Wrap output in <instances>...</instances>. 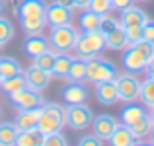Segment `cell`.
Segmentation results:
<instances>
[{
    "label": "cell",
    "instance_id": "6da1fadb",
    "mask_svg": "<svg viewBox=\"0 0 154 146\" xmlns=\"http://www.w3.org/2000/svg\"><path fill=\"white\" fill-rule=\"evenodd\" d=\"M152 53H154V43L146 41V39H140L133 45H127V49H123V68L127 72H133V74L144 72L148 68V60H150Z\"/></svg>",
    "mask_w": 154,
    "mask_h": 146
},
{
    "label": "cell",
    "instance_id": "7a4b0ae2",
    "mask_svg": "<svg viewBox=\"0 0 154 146\" xmlns=\"http://www.w3.org/2000/svg\"><path fill=\"white\" fill-rule=\"evenodd\" d=\"M117 74H119V70L109 59H103L100 55L86 59V82H107V80H115Z\"/></svg>",
    "mask_w": 154,
    "mask_h": 146
},
{
    "label": "cell",
    "instance_id": "3957f363",
    "mask_svg": "<svg viewBox=\"0 0 154 146\" xmlns=\"http://www.w3.org/2000/svg\"><path fill=\"white\" fill-rule=\"evenodd\" d=\"M49 49L53 53H70L74 51L76 39H78V29L72 23L66 26H53L49 33Z\"/></svg>",
    "mask_w": 154,
    "mask_h": 146
},
{
    "label": "cell",
    "instance_id": "277c9868",
    "mask_svg": "<svg viewBox=\"0 0 154 146\" xmlns=\"http://www.w3.org/2000/svg\"><path fill=\"white\" fill-rule=\"evenodd\" d=\"M66 125V117H64V107L60 103H43L41 105V115H39L37 129L43 135L49 132L63 131V127Z\"/></svg>",
    "mask_w": 154,
    "mask_h": 146
},
{
    "label": "cell",
    "instance_id": "5b68a950",
    "mask_svg": "<svg viewBox=\"0 0 154 146\" xmlns=\"http://www.w3.org/2000/svg\"><path fill=\"white\" fill-rule=\"evenodd\" d=\"M105 49V33L102 29H92V31H82L78 33L74 51L78 56L90 59V56L102 55Z\"/></svg>",
    "mask_w": 154,
    "mask_h": 146
},
{
    "label": "cell",
    "instance_id": "8992f818",
    "mask_svg": "<svg viewBox=\"0 0 154 146\" xmlns=\"http://www.w3.org/2000/svg\"><path fill=\"white\" fill-rule=\"evenodd\" d=\"M64 117H66V125L72 131H86L92 127L94 121V113L86 103H66Z\"/></svg>",
    "mask_w": 154,
    "mask_h": 146
},
{
    "label": "cell",
    "instance_id": "52a82bcc",
    "mask_svg": "<svg viewBox=\"0 0 154 146\" xmlns=\"http://www.w3.org/2000/svg\"><path fill=\"white\" fill-rule=\"evenodd\" d=\"M117 92H119V101H137L140 96V82L133 72H123L115 78Z\"/></svg>",
    "mask_w": 154,
    "mask_h": 146
},
{
    "label": "cell",
    "instance_id": "ba28073f",
    "mask_svg": "<svg viewBox=\"0 0 154 146\" xmlns=\"http://www.w3.org/2000/svg\"><path fill=\"white\" fill-rule=\"evenodd\" d=\"M8 97H10V101L16 105V109L41 107V105L45 103V99H43L41 92L35 90V88H31V86L22 88L20 92H16V94H12V96H8Z\"/></svg>",
    "mask_w": 154,
    "mask_h": 146
},
{
    "label": "cell",
    "instance_id": "9c48e42d",
    "mask_svg": "<svg viewBox=\"0 0 154 146\" xmlns=\"http://www.w3.org/2000/svg\"><path fill=\"white\" fill-rule=\"evenodd\" d=\"M45 18H47V26H66V23H72V10L63 4L55 2L47 4L45 10Z\"/></svg>",
    "mask_w": 154,
    "mask_h": 146
},
{
    "label": "cell",
    "instance_id": "30bf717a",
    "mask_svg": "<svg viewBox=\"0 0 154 146\" xmlns=\"http://www.w3.org/2000/svg\"><path fill=\"white\" fill-rule=\"evenodd\" d=\"M117 127V121L113 115H107V113H102V115H96L94 121H92V131L98 138H102L103 142H107L111 138L113 131Z\"/></svg>",
    "mask_w": 154,
    "mask_h": 146
},
{
    "label": "cell",
    "instance_id": "8fae6325",
    "mask_svg": "<svg viewBox=\"0 0 154 146\" xmlns=\"http://www.w3.org/2000/svg\"><path fill=\"white\" fill-rule=\"evenodd\" d=\"M96 86V99L102 105H115L119 101V92H117L115 80H107V82H98Z\"/></svg>",
    "mask_w": 154,
    "mask_h": 146
},
{
    "label": "cell",
    "instance_id": "7c38bea8",
    "mask_svg": "<svg viewBox=\"0 0 154 146\" xmlns=\"http://www.w3.org/2000/svg\"><path fill=\"white\" fill-rule=\"evenodd\" d=\"M47 10L45 0H20L14 8V14L18 20L27 18V16H41Z\"/></svg>",
    "mask_w": 154,
    "mask_h": 146
},
{
    "label": "cell",
    "instance_id": "4fadbf2b",
    "mask_svg": "<svg viewBox=\"0 0 154 146\" xmlns=\"http://www.w3.org/2000/svg\"><path fill=\"white\" fill-rule=\"evenodd\" d=\"M22 47H23V53L27 56L35 59V56L43 55L45 51H49V39L43 33H33V35H27Z\"/></svg>",
    "mask_w": 154,
    "mask_h": 146
},
{
    "label": "cell",
    "instance_id": "5bb4252c",
    "mask_svg": "<svg viewBox=\"0 0 154 146\" xmlns=\"http://www.w3.org/2000/svg\"><path fill=\"white\" fill-rule=\"evenodd\" d=\"M23 76H26V82L27 86L35 88V90H45L47 86H49L51 82V74L45 70H41L39 66H35V64H29L27 66V70H23Z\"/></svg>",
    "mask_w": 154,
    "mask_h": 146
},
{
    "label": "cell",
    "instance_id": "9a60e30c",
    "mask_svg": "<svg viewBox=\"0 0 154 146\" xmlns=\"http://www.w3.org/2000/svg\"><path fill=\"white\" fill-rule=\"evenodd\" d=\"M39 115H41V107H31V109H18L16 115V127L20 131H27V129H37Z\"/></svg>",
    "mask_w": 154,
    "mask_h": 146
},
{
    "label": "cell",
    "instance_id": "2e32d148",
    "mask_svg": "<svg viewBox=\"0 0 154 146\" xmlns=\"http://www.w3.org/2000/svg\"><path fill=\"white\" fill-rule=\"evenodd\" d=\"M129 41H127V33H125L123 23L111 29L109 33H105V49H111V51H123L127 49Z\"/></svg>",
    "mask_w": 154,
    "mask_h": 146
},
{
    "label": "cell",
    "instance_id": "e0dca14e",
    "mask_svg": "<svg viewBox=\"0 0 154 146\" xmlns=\"http://www.w3.org/2000/svg\"><path fill=\"white\" fill-rule=\"evenodd\" d=\"M88 99V90L82 86V82H70L63 88V101L66 103H84Z\"/></svg>",
    "mask_w": 154,
    "mask_h": 146
},
{
    "label": "cell",
    "instance_id": "ac0fdd59",
    "mask_svg": "<svg viewBox=\"0 0 154 146\" xmlns=\"http://www.w3.org/2000/svg\"><path fill=\"white\" fill-rule=\"evenodd\" d=\"M146 20H148L146 12L140 10V8H137L135 4H131V6H127L125 10H121V20L119 22L123 23L125 27H129V26H143Z\"/></svg>",
    "mask_w": 154,
    "mask_h": 146
},
{
    "label": "cell",
    "instance_id": "d6986e66",
    "mask_svg": "<svg viewBox=\"0 0 154 146\" xmlns=\"http://www.w3.org/2000/svg\"><path fill=\"white\" fill-rule=\"evenodd\" d=\"M109 144H113V146H131V144H137L139 140L135 138V135H133V131L129 129V125H123V123H117V127H115V131H113V135H111V138L107 140Z\"/></svg>",
    "mask_w": 154,
    "mask_h": 146
},
{
    "label": "cell",
    "instance_id": "ffe728a7",
    "mask_svg": "<svg viewBox=\"0 0 154 146\" xmlns=\"http://www.w3.org/2000/svg\"><path fill=\"white\" fill-rule=\"evenodd\" d=\"M70 62H72V55L68 53H59L55 56V62H53V68H51V76L59 80H66L68 76V70H70Z\"/></svg>",
    "mask_w": 154,
    "mask_h": 146
},
{
    "label": "cell",
    "instance_id": "44dd1931",
    "mask_svg": "<svg viewBox=\"0 0 154 146\" xmlns=\"http://www.w3.org/2000/svg\"><path fill=\"white\" fill-rule=\"evenodd\" d=\"M45 135L39 129H27V131H20L16 144L18 146H43Z\"/></svg>",
    "mask_w": 154,
    "mask_h": 146
},
{
    "label": "cell",
    "instance_id": "7402d4cb",
    "mask_svg": "<svg viewBox=\"0 0 154 146\" xmlns=\"http://www.w3.org/2000/svg\"><path fill=\"white\" fill-rule=\"evenodd\" d=\"M100 23H102V16L98 12L90 10V8H84L78 16V26L82 31H92V29H100Z\"/></svg>",
    "mask_w": 154,
    "mask_h": 146
},
{
    "label": "cell",
    "instance_id": "603a6c76",
    "mask_svg": "<svg viewBox=\"0 0 154 146\" xmlns=\"http://www.w3.org/2000/svg\"><path fill=\"white\" fill-rule=\"evenodd\" d=\"M20 23H22V29L26 31L27 35L43 33V29L47 27V18H45V14H41V16H27V18L20 20Z\"/></svg>",
    "mask_w": 154,
    "mask_h": 146
},
{
    "label": "cell",
    "instance_id": "cb8c5ba5",
    "mask_svg": "<svg viewBox=\"0 0 154 146\" xmlns=\"http://www.w3.org/2000/svg\"><path fill=\"white\" fill-rule=\"evenodd\" d=\"M129 129L133 131V135H135V138L139 140V142L143 138H146V136H150V132H152V121H150V117H148V113H144V115L139 117L135 123H131V125H129Z\"/></svg>",
    "mask_w": 154,
    "mask_h": 146
},
{
    "label": "cell",
    "instance_id": "d4e9b609",
    "mask_svg": "<svg viewBox=\"0 0 154 146\" xmlns=\"http://www.w3.org/2000/svg\"><path fill=\"white\" fill-rule=\"evenodd\" d=\"M66 80L68 82H86V59L84 56H72Z\"/></svg>",
    "mask_w": 154,
    "mask_h": 146
},
{
    "label": "cell",
    "instance_id": "484cf974",
    "mask_svg": "<svg viewBox=\"0 0 154 146\" xmlns=\"http://www.w3.org/2000/svg\"><path fill=\"white\" fill-rule=\"evenodd\" d=\"M26 86H27V82H26L23 72L14 74V76H8V78H2V82H0V90H2L6 96L16 94V92H20L22 88H26Z\"/></svg>",
    "mask_w": 154,
    "mask_h": 146
},
{
    "label": "cell",
    "instance_id": "4316f807",
    "mask_svg": "<svg viewBox=\"0 0 154 146\" xmlns=\"http://www.w3.org/2000/svg\"><path fill=\"white\" fill-rule=\"evenodd\" d=\"M144 113H146V109H144L143 105L135 103V101H127V105L121 109V123L131 125V123H135L139 117H143Z\"/></svg>",
    "mask_w": 154,
    "mask_h": 146
},
{
    "label": "cell",
    "instance_id": "83f0119b",
    "mask_svg": "<svg viewBox=\"0 0 154 146\" xmlns=\"http://www.w3.org/2000/svg\"><path fill=\"white\" fill-rule=\"evenodd\" d=\"M18 132H20V129L16 127V123H10V121H4V123H0V144H2V146H12V144H16Z\"/></svg>",
    "mask_w": 154,
    "mask_h": 146
},
{
    "label": "cell",
    "instance_id": "f1b7e54d",
    "mask_svg": "<svg viewBox=\"0 0 154 146\" xmlns=\"http://www.w3.org/2000/svg\"><path fill=\"white\" fill-rule=\"evenodd\" d=\"M20 72H23V68L16 59H12V56H0V74H2V78L20 74Z\"/></svg>",
    "mask_w": 154,
    "mask_h": 146
},
{
    "label": "cell",
    "instance_id": "f546056e",
    "mask_svg": "<svg viewBox=\"0 0 154 146\" xmlns=\"http://www.w3.org/2000/svg\"><path fill=\"white\" fill-rule=\"evenodd\" d=\"M139 99L143 101L144 107H154V80L148 76L144 82H140V96Z\"/></svg>",
    "mask_w": 154,
    "mask_h": 146
},
{
    "label": "cell",
    "instance_id": "4dcf8cb0",
    "mask_svg": "<svg viewBox=\"0 0 154 146\" xmlns=\"http://www.w3.org/2000/svg\"><path fill=\"white\" fill-rule=\"evenodd\" d=\"M55 56H57V53H53L51 49H49V51H45L43 55L35 56V59H33V64H35V66H39L41 70H45V72H49V74H51V68H53V62H55Z\"/></svg>",
    "mask_w": 154,
    "mask_h": 146
},
{
    "label": "cell",
    "instance_id": "1f68e13d",
    "mask_svg": "<svg viewBox=\"0 0 154 146\" xmlns=\"http://www.w3.org/2000/svg\"><path fill=\"white\" fill-rule=\"evenodd\" d=\"M14 37V26L8 18L0 16V45H6L10 39Z\"/></svg>",
    "mask_w": 154,
    "mask_h": 146
},
{
    "label": "cell",
    "instance_id": "d6a6232c",
    "mask_svg": "<svg viewBox=\"0 0 154 146\" xmlns=\"http://www.w3.org/2000/svg\"><path fill=\"white\" fill-rule=\"evenodd\" d=\"M88 8H90V10H94V12H98L100 16L109 14V12L113 10V8H111V0H92Z\"/></svg>",
    "mask_w": 154,
    "mask_h": 146
},
{
    "label": "cell",
    "instance_id": "836d02e7",
    "mask_svg": "<svg viewBox=\"0 0 154 146\" xmlns=\"http://www.w3.org/2000/svg\"><path fill=\"white\" fill-rule=\"evenodd\" d=\"M64 146L68 144V140L64 138L63 135H60V131L57 132H49V135H45V140H43V146Z\"/></svg>",
    "mask_w": 154,
    "mask_h": 146
},
{
    "label": "cell",
    "instance_id": "e575fe53",
    "mask_svg": "<svg viewBox=\"0 0 154 146\" xmlns=\"http://www.w3.org/2000/svg\"><path fill=\"white\" fill-rule=\"evenodd\" d=\"M125 33H127L129 45H133V43H137V41L143 39V26H129V27H125Z\"/></svg>",
    "mask_w": 154,
    "mask_h": 146
},
{
    "label": "cell",
    "instance_id": "d590c367",
    "mask_svg": "<svg viewBox=\"0 0 154 146\" xmlns=\"http://www.w3.org/2000/svg\"><path fill=\"white\" fill-rule=\"evenodd\" d=\"M119 23H121V22H119L117 18H113V16H109V14H103V16H102V23H100V29H102L103 33H109V31L115 29Z\"/></svg>",
    "mask_w": 154,
    "mask_h": 146
},
{
    "label": "cell",
    "instance_id": "8d00e7d4",
    "mask_svg": "<svg viewBox=\"0 0 154 146\" xmlns=\"http://www.w3.org/2000/svg\"><path fill=\"white\" fill-rule=\"evenodd\" d=\"M78 144L80 146H102V144H105L102 138H98V136L92 132V135H84L82 138L78 140Z\"/></svg>",
    "mask_w": 154,
    "mask_h": 146
},
{
    "label": "cell",
    "instance_id": "74e56055",
    "mask_svg": "<svg viewBox=\"0 0 154 146\" xmlns=\"http://www.w3.org/2000/svg\"><path fill=\"white\" fill-rule=\"evenodd\" d=\"M143 39L154 43V20H146L143 23Z\"/></svg>",
    "mask_w": 154,
    "mask_h": 146
},
{
    "label": "cell",
    "instance_id": "f35d334b",
    "mask_svg": "<svg viewBox=\"0 0 154 146\" xmlns=\"http://www.w3.org/2000/svg\"><path fill=\"white\" fill-rule=\"evenodd\" d=\"M133 2H135V0H111V8L117 10V12H121V10H125L127 6H131Z\"/></svg>",
    "mask_w": 154,
    "mask_h": 146
},
{
    "label": "cell",
    "instance_id": "ab89813d",
    "mask_svg": "<svg viewBox=\"0 0 154 146\" xmlns=\"http://www.w3.org/2000/svg\"><path fill=\"white\" fill-rule=\"evenodd\" d=\"M90 2L92 0H74V8L76 10H84V8L90 6Z\"/></svg>",
    "mask_w": 154,
    "mask_h": 146
},
{
    "label": "cell",
    "instance_id": "60d3db41",
    "mask_svg": "<svg viewBox=\"0 0 154 146\" xmlns=\"http://www.w3.org/2000/svg\"><path fill=\"white\" fill-rule=\"evenodd\" d=\"M57 2L66 6V8H70V10H74V0H57Z\"/></svg>",
    "mask_w": 154,
    "mask_h": 146
},
{
    "label": "cell",
    "instance_id": "b9f144b4",
    "mask_svg": "<svg viewBox=\"0 0 154 146\" xmlns=\"http://www.w3.org/2000/svg\"><path fill=\"white\" fill-rule=\"evenodd\" d=\"M148 117H150V121H152V127H154V107H150V111H148Z\"/></svg>",
    "mask_w": 154,
    "mask_h": 146
},
{
    "label": "cell",
    "instance_id": "7bdbcfd3",
    "mask_svg": "<svg viewBox=\"0 0 154 146\" xmlns=\"http://www.w3.org/2000/svg\"><path fill=\"white\" fill-rule=\"evenodd\" d=\"M148 68H154V53H152V56H150V60H148Z\"/></svg>",
    "mask_w": 154,
    "mask_h": 146
},
{
    "label": "cell",
    "instance_id": "ee69618b",
    "mask_svg": "<svg viewBox=\"0 0 154 146\" xmlns=\"http://www.w3.org/2000/svg\"><path fill=\"white\" fill-rule=\"evenodd\" d=\"M146 72H148V76L154 80V68H146Z\"/></svg>",
    "mask_w": 154,
    "mask_h": 146
},
{
    "label": "cell",
    "instance_id": "f6af8a7d",
    "mask_svg": "<svg viewBox=\"0 0 154 146\" xmlns=\"http://www.w3.org/2000/svg\"><path fill=\"white\" fill-rule=\"evenodd\" d=\"M150 142L154 144V127H152V132H150Z\"/></svg>",
    "mask_w": 154,
    "mask_h": 146
},
{
    "label": "cell",
    "instance_id": "bcb514c9",
    "mask_svg": "<svg viewBox=\"0 0 154 146\" xmlns=\"http://www.w3.org/2000/svg\"><path fill=\"white\" fill-rule=\"evenodd\" d=\"M2 10H4V0H0V14H2Z\"/></svg>",
    "mask_w": 154,
    "mask_h": 146
},
{
    "label": "cell",
    "instance_id": "7dc6e473",
    "mask_svg": "<svg viewBox=\"0 0 154 146\" xmlns=\"http://www.w3.org/2000/svg\"><path fill=\"white\" fill-rule=\"evenodd\" d=\"M135 2H148V0H135Z\"/></svg>",
    "mask_w": 154,
    "mask_h": 146
},
{
    "label": "cell",
    "instance_id": "c3c4849f",
    "mask_svg": "<svg viewBox=\"0 0 154 146\" xmlns=\"http://www.w3.org/2000/svg\"><path fill=\"white\" fill-rule=\"evenodd\" d=\"M0 82H2V74H0Z\"/></svg>",
    "mask_w": 154,
    "mask_h": 146
},
{
    "label": "cell",
    "instance_id": "681fc988",
    "mask_svg": "<svg viewBox=\"0 0 154 146\" xmlns=\"http://www.w3.org/2000/svg\"><path fill=\"white\" fill-rule=\"evenodd\" d=\"M0 47H2V45H0Z\"/></svg>",
    "mask_w": 154,
    "mask_h": 146
}]
</instances>
